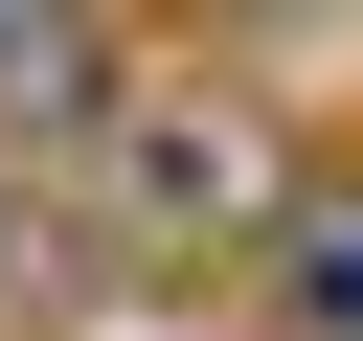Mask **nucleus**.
Masks as SVG:
<instances>
[{
  "label": "nucleus",
  "instance_id": "1",
  "mask_svg": "<svg viewBox=\"0 0 363 341\" xmlns=\"http://www.w3.org/2000/svg\"><path fill=\"white\" fill-rule=\"evenodd\" d=\"M113 227H159V250H272V227H295L272 114L204 91V68H136V91H113Z\"/></svg>",
  "mask_w": 363,
  "mask_h": 341
},
{
  "label": "nucleus",
  "instance_id": "2",
  "mask_svg": "<svg viewBox=\"0 0 363 341\" xmlns=\"http://www.w3.org/2000/svg\"><path fill=\"white\" fill-rule=\"evenodd\" d=\"M136 68H113V23H23L0 0V136H68V114H113Z\"/></svg>",
  "mask_w": 363,
  "mask_h": 341
},
{
  "label": "nucleus",
  "instance_id": "3",
  "mask_svg": "<svg viewBox=\"0 0 363 341\" xmlns=\"http://www.w3.org/2000/svg\"><path fill=\"white\" fill-rule=\"evenodd\" d=\"M272 318H295V341H363V182H295V227H272Z\"/></svg>",
  "mask_w": 363,
  "mask_h": 341
}]
</instances>
